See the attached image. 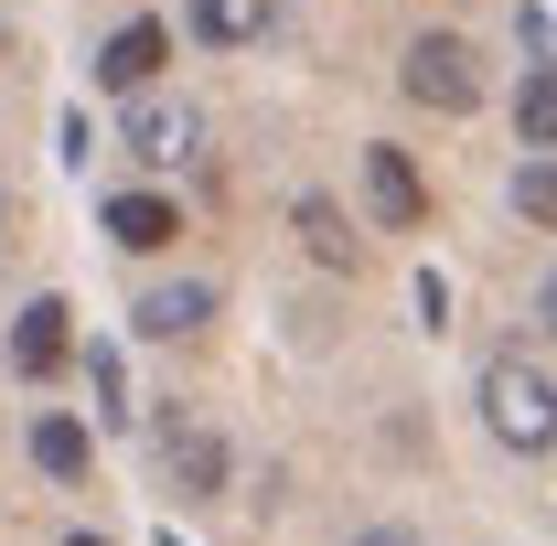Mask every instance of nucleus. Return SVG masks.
<instances>
[{"label":"nucleus","instance_id":"1","mask_svg":"<svg viewBox=\"0 0 557 546\" xmlns=\"http://www.w3.org/2000/svg\"><path fill=\"white\" fill-rule=\"evenodd\" d=\"M472 397H483V429L515 450V461H547V450H557V375H547V364H525V353H493Z\"/></svg>","mask_w":557,"mask_h":546},{"label":"nucleus","instance_id":"2","mask_svg":"<svg viewBox=\"0 0 557 546\" xmlns=\"http://www.w3.org/2000/svg\"><path fill=\"white\" fill-rule=\"evenodd\" d=\"M397 86H408L418 108H440V119H472V108H483V54H472L461 33H418Z\"/></svg>","mask_w":557,"mask_h":546},{"label":"nucleus","instance_id":"3","mask_svg":"<svg viewBox=\"0 0 557 546\" xmlns=\"http://www.w3.org/2000/svg\"><path fill=\"white\" fill-rule=\"evenodd\" d=\"M119 150H129V161H150V172H183V161L205 150V119H194V108H172V97H129Z\"/></svg>","mask_w":557,"mask_h":546},{"label":"nucleus","instance_id":"4","mask_svg":"<svg viewBox=\"0 0 557 546\" xmlns=\"http://www.w3.org/2000/svg\"><path fill=\"white\" fill-rule=\"evenodd\" d=\"M364 204H375V225H386V236H418V225H429V183H418L408 150H386V139L364 150Z\"/></svg>","mask_w":557,"mask_h":546},{"label":"nucleus","instance_id":"5","mask_svg":"<svg viewBox=\"0 0 557 546\" xmlns=\"http://www.w3.org/2000/svg\"><path fill=\"white\" fill-rule=\"evenodd\" d=\"M161 472H172L183 504H214V493H225V439H214L205 418H172V429H161Z\"/></svg>","mask_w":557,"mask_h":546},{"label":"nucleus","instance_id":"6","mask_svg":"<svg viewBox=\"0 0 557 546\" xmlns=\"http://www.w3.org/2000/svg\"><path fill=\"white\" fill-rule=\"evenodd\" d=\"M65 322H75L65 300H22V311H11V364H22L33 386H44V375H65V353H75Z\"/></svg>","mask_w":557,"mask_h":546},{"label":"nucleus","instance_id":"7","mask_svg":"<svg viewBox=\"0 0 557 546\" xmlns=\"http://www.w3.org/2000/svg\"><path fill=\"white\" fill-rule=\"evenodd\" d=\"M289 236H300V247H311V269H364V236H354V214L333 204V194H300V204H289Z\"/></svg>","mask_w":557,"mask_h":546},{"label":"nucleus","instance_id":"8","mask_svg":"<svg viewBox=\"0 0 557 546\" xmlns=\"http://www.w3.org/2000/svg\"><path fill=\"white\" fill-rule=\"evenodd\" d=\"M97 225H108L129 258H161V247L183 236V204H172V194H108V204H97Z\"/></svg>","mask_w":557,"mask_h":546},{"label":"nucleus","instance_id":"9","mask_svg":"<svg viewBox=\"0 0 557 546\" xmlns=\"http://www.w3.org/2000/svg\"><path fill=\"white\" fill-rule=\"evenodd\" d=\"M161 65H172V33H161V22H129V33L97 54V86H108V97H150Z\"/></svg>","mask_w":557,"mask_h":546},{"label":"nucleus","instance_id":"10","mask_svg":"<svg viewBox=\"0 0 557 546\" xmlns=\"http://www.w3.org/2000/svg\"><path fill=\"white\" fill-rule=\"evenodd\" d=\"M150 343H183V333H205L214 322V278H172V289H139V311H129Z\"/></svg>","mask_w":557,"mask_h":546},{"label":"nucleus","instance_id":"11","mask_svg":"<svg viewBox=\"0 0 557 546\" xmlns=\"http://www.w3.org/2000/svg\"><path fill=\"white\" fill-rule=\"evenodd\" d=\"M278 0H194V44H214V54H236V44H258L269 33Z\"/></svg>","mask_w":557,"mask_h":546},{"label":"nucleus","instance_id":"12","mask_svg":"<svg viewBox=\"0 0 557 546\" xmlns=\"http://www.w3.org/2000/svg\"><path fill=\"white\" fill-rule=\"evenodd\" d=\"M86 461H97L86 418H44V429H33V472L44 482H86Z\"/></svg>","mask_w":557,"mask_h":546},{"label":"nucleus","instance_id":"13","mask_svg":"<svg viewBox=\"0 0 557 546\" xmlns=\"http://www.w3.org/2000/svg\"><path fill=\"white\" fill-rule=\"evenodd\" d=\"M515 139L525 150H557V65H525V86H515Z\"/></svg>","mask_w":557,"mask_h":546},{"label":"nucleus","instance_id":"14","mask_svg":"<svg viewBox=\"0 0 557 546\" xmlns=\"http://www.w3.org/2000/svg\"><path fill=\"white\" fill-rule=\"evenodd\" d=\"M515 214H525V225H557V150H525V172H515Z\"/></svg>","mask_w":557,"mask_h":546},{"label":"nucleus","instance_id":"15","mask_svg":"<svg viewBox=\"0 0 557 546\" xmlns=\"http://www.w3.org/2000/svg\"><path fill=\"white\" fill-rule=\"evenodd\" d=\"M86 386H97V429H129V375L108 343H86Z\"/></svg>","mask_w":557,"mask_h":546},{"label":"nucleus","instance_id":"16","mask_svg":"<svg viewBox=\"0 0 557 546\" xmlns=\"http://www.w3.org/2000/svg\"><path fill=\"white\" fill-rule=\"evenodd\" d=\"M418 322H429V333L450 322V278H440V269H418Z\"/></svg>","mask_w":557,"mask_h":546},{"label":"nucleus","instance_id":"17","mask_svg":"<svg viewBox=\"0 0 557 546\" xmlns=\"http://www.w3.org/2000/svg\"><path fill=\"white\" fill-rule=\"evenodd\" d=\"M344 546H418L408 525H364V536H344Z\"/></svg>","mask_w":557,"mask_h":546},{"label":"nucleus","instance_id":"18","mask_svg":"<svg viewBox=\"0 0 557 546\" xmlns=\"http://www.w3.org/2000/svg\"><path fill=\"white\" fill-rule=\"evenodd\" d=\"M536 333L557 343V269H547V289H536Z\"/></svg>","mask_w":557,"mask_h":546},{"label":"nucleus","instance_id":"19","mask_svg":"<svg viewBox=\"0 0 557 546\" xmlns=\"http://www.w3.org/2000/svg\"><path fill=\"white\" fill-rule=\"evenodd\" d=\"M65 546H108V536H65Z\"/></svg>","mask_w":557,"mask_h":546},{"label":"nucleus","instance_id":"20","mask_svg":"<svg viewBox=\"0 0 557 546\" xmlns=\"http://www.w3.org/2000/svg\"><path fill=\"white\" fill-rule=\"evenodd\" d=\"M0 225H11V194H0Z\"/></svg>","mask_w":557,"mask_h":546}]
</instances>
